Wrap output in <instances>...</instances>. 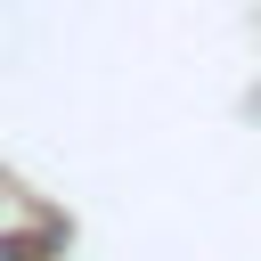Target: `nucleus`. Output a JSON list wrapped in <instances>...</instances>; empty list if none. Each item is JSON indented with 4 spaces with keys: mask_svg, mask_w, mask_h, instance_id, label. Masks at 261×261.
<instances>
[{
    "mask_svg": "<svg viewBox=\"0 0 261 261\" xmlns=\"http://www.w3.org/2000/svg\"><path fill=\"white\" fill-rule=\"evenodd\" d=\"M0 261H16V245H8V237H0Z\"/></svg>",
    "mask_w": 261,
    "mask_h": 261,
    "instance_id": "f257e3e1",
    "label": "nucleus"
}]
</instances>
